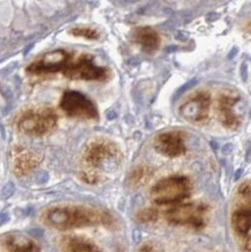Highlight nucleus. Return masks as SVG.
<instances>
[{"instance_id":"f257e3e1","label":"nucleus","mask_w":251,"mask_h":252,"mask_svg":"<svg viewBox=\"0 0 251 252\" xmlns=\"http://www.w3.org/2000/svg\"><path fill=\"white\" fill-rule=\"evenodd\" d=\"M122 153L119 145L107 137H96L90 141L82 154L79 177L89 185L101 182L102 174L120 165Z\"/></svg>"},{"instance_id":"f03ea898","label":"nucleus","mask_w":251,"mask_h":252,"mask_svg":"<svg viewBox=\"0 0 251 252\" xmlns=\"http://www.w3.org/2000/svg\"><path fill=\"white\" fill-rule=\"evenodd\" d=\"M43 222L59 230H70L96 225H112L113 216L102 209L86 206H57L44 213Z\"/></svg>"},{"instance_id":"7ed1b4c3","label":"nucleus","mask_w":251,"mask_h":252,"mask_svg":"<svg viewBox=\"0 0 251 252\" xmlns=\"http://www.w3.org/2000/svg\"><path fill=\"white\" fill-rule=\"evenodd\" d=\"M59 121L57 113L50 107L30 108L18 118L17 128L22 134L40 137L53 130Z\"/></svg>"},{"instance_id":"20e7f679","label":"nucleus","mask_w":251,"mask_h":252,"mask_svg":"<svg viewBox=\"0 0 251 252\" xmlns=\"http://www.w3.org/2000/svg\"><path fill=\"white\" fill-rule=\"evenodd\" d=\"M62 75L70 80H105L108 77L107 67L96 65L94 57L90 54H75L72 51L64 64Z\"/></svg>"},{"instance_id":"39448f33","label":"nucleus","mask_w":251,"mask_h":252,"mask_svg":"<svg viewBox=\"0 0 251 252\" xmlns=\"http://www.w3.org/2000/svg\"><path fill=\"white\" fill-rule=\"evenodd\" d=\"M191 183L188 177L171 176L157 182L150 190L151 200L157 205H176L188 199Z\"/></svg>"},{"instance_id":"423d86ee","label":"nucleus","mask_w":251,"mask_h":252,"mask_svg":"<svg viewBox=\"0 0 251 252\" xmlns=\"http://www.w3.org/2000/svg\"><path fill=\"white\" fill-rule=\"evenodd\" d=\"M206 212L207 206L204 203H179L166 212L165 218L166 221L172 225L191 227L195 230H200L206 225Z\"/></svg>"},{"instance_id":"0eeeda50","label":"nucleus","mask_w":251,"mask_h":252,"mask_svg":"<svg viewBox=\"0 0 251 252\" xmlns=\"http://www.w3.org/2000/svg\"><path fill=\"white\" fill-rule=\"evenodd\" d=\"M60 108L66 116L83 120H98L99 112L89 96L78 91H65L60 100Z\"/></svg>"},{"instance_id":"6e6552de","label":"nucleus","mask_w":251,"mask_h":252,"mask_svg":"<svg viewBox=\"0 0 251 252\" xmlns=\"http://www.w3.org/2000/svg\"><path fill=\"white\" fill-rule=\"evenodd\" d=\"M212 96L207 91H197L188 95L179 107V115L192 124L206 121L211 111Z\"/></svg>"},{"instance_id":"1a4fd4ad","label":"nucleus","mask_w":251,"mask_h":252,"mask_svg":"<svg viewBox=\"0 0 251 252\" xmlns=\"http://www.w3.org/2000/svg\"><path fill=\"white\" fill-rule=\"evenodd\" d=\"M72 51H67L65 49H56L53 51H48L41 57L33 61L30 65L26 67V72L31 76H47L53 73L62 72L64 64L69 60Z\"/></svg>"},{"instance_id":"9d476101","label":"nucleus","mask_w":251,"mask_h":252,"mask_svg":"<svg viewBox=\"0 0 251 252\" xmlns=\"http://www.w3.org/2000/svg\"><path fill=\"white\" fill-rule=\"evenodd\" d=\"M154 149L162 156L176 158L186 153L185 134L180 130L160 132L154 140Z\"/></svg>"},{"instance_id":"9b49d317","label":"nucleus","mask_w":251,"mask_h":252,"mask_svg":"<svg viewBox=\"0 0 251 252\" xmlns=\"http://www.w3.org/2000/svg\"><path fill=\"white\" fill-rule=\"evenodd\" d=\"M12 170L15 177H25L40 165L41 158L37 154L22 145H14L11 151Z\"/></svg>"},{"instance_id":"f8f14e48","label":"nucleus","mask_w":251,"mask_h":252,"mask_svg":"<svg viewBox=\"0 0 251 252\" xmlns=\"http://www.w3.org/2000/svg\"><path fill=\"white\" fill-rule=\"evenodd\" d=\"M239 100L240 96L233 92H223L219 96L217 103L219 120L227 129H236L241 125L240 118L234 112V106Z\"/></svg>"},{"instance_id":"ddd939ff","label":"nucleus","mask_w":251,"mask_h":252,"mask_svg":"<svg viewBox=\"0 0 251 252\" xmlns=\"http://www.w3.org/2000/svg\"><path fill=\"white\" fill-rule=\"evenodd\" d=\"M131 41L146 54H154L159 49L160 38L159 34L151 27H137L131 32Z\"/></svg>"},{"instance_id":"4468645a","label":"nucleus","mask_w":251,"mask_h":252,"mask_svg":"<svg viewBox=\"0 0 251 252\" xmlns=\"http://www.w3.org/2000/svg\"><path fill=\"white\" fill-rule=\"evenodd\" d=\"M5 252H41L33 240L22 236H8L4 242Z\"/></svg>"},{"instance_id":"2eb2a0df","label":"nucleus","mask_w":251,"mask_h":252,"mask_svg":"<svg viewBox=\"0 0 251 252\" xmlns=\"http://www.w3.org/2000/svg\"><path fill=\"white\" fill-rule=\"evenodd\" d=\"M64 252H100L99 248L85 237L69 236L63 241Z\"/></svg>"},{"instance_id":"dca6fc26","label":"nucleus","mask_w":251,"mask_h":252,"mask_svg":"<svg viewBox=\"0 0 251 252\" xmlns=\"http://www.w3.org/2000/svg\"><path fill=\"white\" fill-rule=\"evenodd\" d=\"M231 224L237 234L246 236L251 229V209L237 207L231 214Z\"/></svg>"},{"instance_id":"f3484780","label":"nucleus","mask_w":251,"mask_h":252,"mask_svg":"<svg viewBox=\"0 0 251 252\" xmlns=\"http://www.w3.org/2000/svg\"><path fill=\"white\" fill-rule=\"evenodd\" d=\"M154 176V169L149 165H138L131 170L128 176V185L131 189L142 187L151 179Z\"/></svg>"},{"instance_id":"a211bd4d","label":"nucleus","mask_w":251,"mask_h":252,"mask_svg":"<svg viewBox=\"0 0 251 252\" xmlns=\"http://www.w3.org/2000/svg\"><path fill=\"white\" fill-rule=\"evenodd\" d=\"M70 35L76 37H82L89 41H96L100 38V34L95 28L90 26H76L69 31Z\"/></svg>"},{"instance_id":"6ab92c4d","label":"nucleus","mask_w":251,"mask_h":252,"mask_svg":"<svg viewBox=\"0 0 251 252\" xmlns=\"http://www.w3.org/2000/svg\"><path fill=\"white\" fill-rule=\"evenodd\" d=\"M239 208L251 209V184L244 183L239 187Z\"/></svg>"},{"instance_id":"aec40b11","label":"nucleus","mask_w":251,"mask_h":252,"mask_svg":"<svg viewBox=\"0 0 251 252\" xmlns=\"http://www.w3.org/2000/svg\"><path fill=\"white\" fill-rule=\"evenodd\" d=\"M159 218L158 211L155 208H144L137 212L136 220L141 223H154Z\"/></svg>"},{"instance_id":"412c9836","label":"nucleus","mask_w":251,"mask_h":252,"mask_svg":"<svg viewBox=\"0 0 251 252\" xmlns=\"http://www.w3.org/2000/svg\"><path fill=\"white\" fill-rule=\"evenodd\" d=\"M138 252H153V249H151L149 245H144V247H142L138 250Z\"/></svg>"},{"instance_id":"4be33fe9","label":"nucleus","mask_w":251,"mask_h":252,"mask_svg":"<svg viewBox=\"0 0 251 252\" xmlns=\"http://www.w3.org/2000/svg\"><path fill=\"white\" fill-rule=\"evenodd\" d=\"M246 250L248 252H251V236L248 237V240L246 241Z\"/></svg>"}]
</instances>
